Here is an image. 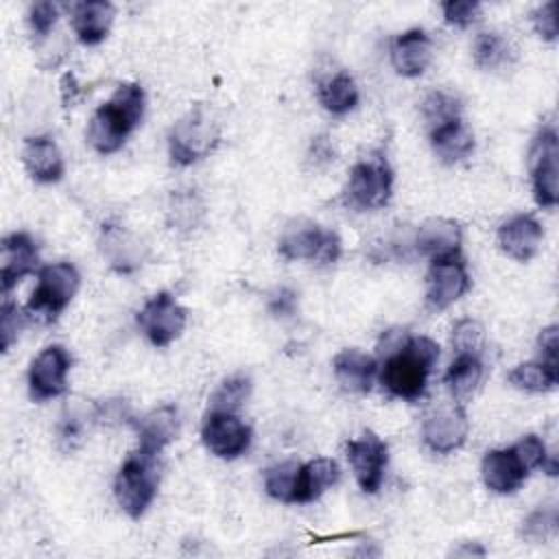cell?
I'll list each match as a JSON object with an SVG mask.
<instances>
[{
	"label": "cell",
	"instance_id": "ab89813d",
	"mask_svg": "<svg viewBox=\"0 0 559 559\" xmlns=\"http://www.w3.org/2000/svg\"><path fill=\"white\" fill-rule=\"evenodd\" d=\"M57 15H59V9L57 4L44 0V2H35L31 7V13H28V24H31V31L37 35V37H46L55 22H57Z\"/></svg>",
	"mask_w": 559,
	"mask_h": 559
},
{
	"label": "cell",
	"instance_id": "7bdbcfd3",
	"mask_svg": "<svg viewBox=\"0 0 559 559\" xmlns=\"http://www.w3.org/2000/svg\"><path fill=\"white\" fill-rule=\"evenodd\" d=\"M334 155H336V153H334L332 140H330L325 133L312 138L310 148H308V164H310L312 168H323V166L332 164V162H334Z\"/></svg>",
	"mask_w": 559,
	"mask_h": 559
},
{
	"label": "cell",
	"instance_id": "603a6c76",
	"mask_svg": "<svg viewBox=\"0 0 559 559\" xmlns=\"http://www.w3.org/2000/svg\"><path fill=\"white\" fill-rule=\"evenodd\" d=\"M114 15H116V9L107 0H90V2L74 4L72 28L79 41L85 46L100 44L111 28Z\"/></svg>",
	"mask_w": 559,
	"mask_h": 559
},
{
	"label": "cell",
	"instance_id": "44dd1931",
	"mask_svg": "<svg viewBox=\"0 0 559 559\" xmlns=\"http://www.w3.org/2000/svg\"><path fill=\"white\" fill-rule=\"evenodd\" d=\"M22 164L26 173L39 183H55L63 177V155L55 140L46 135L26 138L22 146Z\"/></svg>",
	"mask_w": 559,
	"mask_h": 559
},
{
	"label": "cell",
	"instance_id": "4316f807",
	"mask_svg": "<svg viewBox=\"0 0 559 559\" xmlns=\"http://www.w3.org/2000/svg\"><path fill=\"white\" fill-rule=\"evenodd\" d=\"M483 380L480 354H456L454 362L445 371V384L459 406L467 404Z\"/></svg>",
	"mask_w": 559,
	"mask_h": 559
},
{
	"label": "cell",
	"instance_id": "f6af8a7d",
	"mask_svg": "<svg viewBox=\"0 0 559 559\" xmlns=\"http://www.w3.org/2000/svg\"><path fill=\"white\" fill-rule=\"evenodd\" d=\"M537 347L542 352V360L544 362H550V365H557V347H559V341H557V325H548L539 332V338H537Z\"/></svg>",
	"mask_w": 559,
	"mask_h": 559
},
{
	"label": "cell",
	"instance_id": "60d3db41",
	"mask_svg": "<svg viewBox=\"0 0 559 559\" xmlns=\"http://www.w3.org/2000/svg\"><path fill=\"white\" fill-rule=\"evenodd\" d=\"M22 328V314L17 310V306H13L11 301L4 299L2 304V314H0V338H2V352H9V347L13 345V341L17 338Z\"/></svg>",
	"mask_w": 559,
	"mask_h": 559
},
{
	"label": "cell",
	"instance_id": "6da1fadb",
	"mask_svg": "<svg viewBox=\"0 0 559 559\" xmlns=\"http://www.w3.org/2000/svg\"><path fill=\"white\" fill-rule=\"evenodd\" d=\"M439 360V345L428 336H406L391 349L382 362L380 382L402 400H417L428 382V376Z\"/></svg>",
	"mask_w": 559,
	"mask_h": 559
},
{
	"label": "cell",
	"instance_id": "d6a6232c",
	"mask_svg": "<svg viewBox=\"0 0 559 559\" xmlns=\"http://www.w3.org/2000/svg\"><path fill=\"white\" fill-rule=\"evenodd\" d=\"M251 378L236 373L225 378L218 389L212 393L210 397V408L212 411H227V413H236L251 395Z\"/></svg>",
	"mask_w": 559,
	"mask_h": 559
},
{
	"label": "cell",
	"instance_id": "8d00e7d4",
	"mask_svg": "<svg viewBox=\"0 0 559 559\" xmlns=\"http://www.w3.org/2000/svg\"><path fill=\"white\" fill-rule=\"evenodd\" d=\"M483 325L476 319H461L452 330V347L456 354H480Z\"/></svg>",
	"mask_w": 559,
	"mask_h": 559
},
{
	"label": "cell",
	"instance_id": "ac0fdd59",
	"mask_svg": "<svg viewBox=\"0 0 559 559\" xmlns=\"http://www.w3.org/2000/svg\"><path fill=\"white\" fill-rule=\"evenodd\" d=\"M480 474L487 489L496 493H513L515 489H520V485L528 476V469L524 467L515 450L507 448V450H489L483 456Z\"/></svg>",
	"mask_w": 559,
	"mask_h": 559
},
{
	"label": "cell",
	"instance_id": "f35d334b",
	"mask_svg": "<svg viewBox=\"0 0 559 559\" xmlns=\"http://www.w3.org/2000/svg\"><path fill=\"white\" fill-rule=\"evenodd\" d=\"M94 419L98 424H107V426H118V424H124V421H133L129 402L122 400V397H111V400L98 402L94 406Z\"/></svg>",
	"mask_w": 559,
	"mask_h": 559
},
{
	"label": "cell",
	"instance_id": "5b68a950",
	"mask_svg": "<svg viewBox=\"0 0 559 559\" xmlns=\"http://www.w3.org/2000/svg\"><path fill=\"white\" fill-rule=\"evenodd\" d=\"M393 192V170L382 151H373L349 170L347 201L358 210L384 207Z\"/></svg>",
	"mask_w": 559,
	"mask_h": 559
},
{
	"label": "cell",
	"instance_id": "2e32d148",
	"mask_svg": "<svg viewBox=\"0 0 559 559\" xmlns=\"http://www.w3.org/2000/svg\"><path fill=\"white\" fill-rule=\"evenodd\" d=\"M469 421L463 411V406L454 404L450 408H441L435 415H430L424 424V443L439 454H448L456 448H461L467 439Z\"/></svg>",
	"mask_w": 559,
	"mask_h": 559
},
{
	"label": "cell",
	"instance_id": "bcb514c9",
	"mask_svg": "<svg viewBox=\"0 0 559 559\" xmlns=\"http://www.w3.org/2000/svg\"><path fill=\"white\" fill-rule=\"evenodd\" d=\"M61 92H63V103H66V105L74 100V94H76V79H74L72 72L63 74V79H61Z\"/></svg>",
	"mask_w": 559,
	"mask_h": 559
},
{
	"label": "cell",
	"instance_id": "1f68e13d",
	"mask_svg": "<svg viewBox=\"0 0 559 559\" xmlns=\"http://www.w3.org/2000/svg\"><path fill=\"white\" fill-rule=\"evenodd\" d=\"M421 114L428 124V131H432L437 127H443V124L461 118V100L450 92L435 90L424 98Z\"/></svg>",
	"mask_w": 559,
	"mask_h": 559
},
{
	"label": "cell",
	"instance_id": "277c9868",
	"mask_svg": "<svg viewBox=\"0 0 559 559\" xmlns=\"http://www.w3.org/2000/svg\"><path fill=\"white\" fill-rule=\"evenodd\" d=\"M157 485H159L157 454H151L138 448L120 465L114 480V493L120 509L129 518L138 520L146 513V509L155 500Z\"/></svg>",
	"mask_w": 559,
	"mask_h": 559
},
{
	"label": "cell",
	"instance_id": "cb8c5ba5",
	"mask_svg": "<svg viewBox=\"0 0 559 559\" xmlns=\"http://www.w3.org/2000/svg\"><path fill=\"white\" fill-rule=\"evenodd\" d=\"M140 439V450L157 454L164 445H168L179 432V413L175 406L164 404L146 413L142 419L133 421Z\"/></svg>",
	"mask_w": 559,
	"mask_h": 559
},
{
	"label": "cell",
	"instance_id": "74e56055",
	"mask_svg": "<svg viewBox=\"0 0 559 559\" xmlns=\"http://www.w3.org/2000/svg\"><path fill=\"white\" fill-rule=\"evenodd\" d=\"M441 11H443V17L448 24L465 28L476 22V17L480 13V4L474 0H448L441 4Z\"/></svg>",
	"mask_w": 559,
	"mask_h": 559
},
{
	"label": "cell",
	"instance_id": "30bf717a",
	"mask_svg": "<svg viewBox=\"0 0 559 559\" xmlns=\"http://www.w3.org/2000/svg\"><path fill=\"white\" fill-rule=\"evenodd\" d=\"M345 452L358 487L365 493H376L382 485L389 461L386 443L376 432L365 430L358 439H349L345 443Z\"/></svg>",
	"mask_w": 559,
	"mask_h": 559
},
{
	"label": "cell",
	"instance_id": "ba28073f",
	"mask_svg": "<svg viewBox=\"0 0 559 559\" xmlns=\"http://www.w3.org/2000/svg\"><path fill=\"white\" fill-rule=\"evenodd\" d=\"M81 286V275L70 262H55L39 271L37 286L28 299V312L55 319L66 310Z\"/></svg>",
	"mask_w": 559,
	"mask_h": 559
},
{
	"label": "cell",
	"instance_id": "8fae6325",
	"mask_svg": "<svg viewBox=\"0 0 559 559\" xmlns=\"http://www.w3.org/2000/svg\"><path fill=\"white\" fill-rule=\"evenodd\" d=\"M201 439L218 459H238L249 450L251 428L236 413L210 411L201 428Z\"/></svg>",
	"mask_w": 559,
	"mask_h": 559
},
{
	"label": "cell",
	"instance_id": "7a4b0ae2",
	"mask_svg": "<svg viewBox=\"0 0 559 559\" xmlns=\"http://www.w3.org/2000/svg\"><path fill=\"white\" fill-rule=\"evenodd\" d=\"M144 116V92L138 83H120L114 96L103 103L87 129V140L100 155L116 153Z\"/></svg>",
	"mask_w": 559,
	"mask_h": 559
},
{
	"label": "cell",
	"instance_id": "836d02e7",
	"mask_svg": "<svg viewBox=\"0 0 559 559\" xmlns=\"http://www.w3.org/2000/svg\"><path fill=\"white\" fill-rule=\"evenodd\" d=\"M297 474H299V463H295V461H284V463L269 467L264 474L266 493L280 502H293L295 487H297Z\"/></svg>",
	"mask_w": 559,
	"mask_h": 559
},
{
	"label": "cell",
	"instance_id": "b9f144b4",
	"mask_svg": "<svg viewBox=\"0 0 559 559\" xmlns=\"http://www.w3.org/2000/svg\"><path fill=\"white\" fill-rule=\"evenodd\" d=\"M555 9H557L555 2H546L533 13V26H535L537 35L546 41L557 39V13H555Z\"/></svg>",
	"mask_w": 559,
	"mask_h": 559
},
{
	"label": "cell",
	"instance_id": "f1b7e54d",
	"mask_svg": "<svg viewBox=\"0 0 559 559\" xmlns=\"http://www.w3.org/2000/svg\"><path fill=\"white\" fill-rule=\"evenodd\" d=\"M509 382L528 393H546L557 386L559 382V371L557 365L544 362V360H531V362H520L518 367L511 369Z\"/></svg>",
	"mask_w": 559,
	"mask_h": 559
},
{
	"label": "cell",
	"instance_id": "d6986e66",
	"mask_svg": "<svg viewBox=\"0 0 559 559\" xmlns=\"http://www.w3.org/2000/svg\"><path fill=\"white\" fill-rule=\"evenodd\" d=\"M461 227L450 218H428L415 234V249L430 260L454 258L461 251Z\"/></svg>",
	"mask_w": 559,
	"mask_h": 559
},
{
	"label": "cell",
	"instance_id": "7dc6e473",
	"mask_svg": "<svg viewBox=\"0 0 559 559\" xmlns=\"http://www.w3.org/2000/svg\"><path fill=\"white\" fill-rule=\"evenodd\" d=\"M452 555H454V557H467V555H478V557H483V555H485V548H483L480 544L465 542V544H461L459 548H454Z\"/></svg>",
	"mask_w": 559,
	"mask_h": 559
},
{
	"label": "cell",
	"instance_id": "4fadbf2b",
	"mask_svg": "<svg viewBox=\"0 0 559 559\" xmlns=\"http://www.w3.org/2000/svg\"><path fill=\"white\" fill-rule=\"evenodd\" d=\"M72 358L66 347L48 345L31 362L28 369V391L37 402L59 397L66 391V380Z\"/></svg>",
	"mask_w": 559,
	"mask_h": 559
},
{
	"label": "cell",
	"instance_id": "7c38bea8",
	"mask_svg": "<svg viewBox=\"0 0 559 559\" xmlns=\"http://www.w3.org/2000/svg\"><path fill=\"white\" fill-rule=\"evenodd\" d=\"M469 290V273L461 255L432 260L426 273V306L435 312L445 310Z\"/></svg>",
	"mask_w": 559,
	"mask_h": 559
},
{
	"label": "cell",
	"instance_id": "7402d4cb",
	"mask_svg": "<svg viewBox=\"0 0 559 559\" xmlns=\"http://www.w3.org/2000/svg\"><path fill=\"white\" fill-rule=\"evenodd\" d=\"M332 369H334L336 382L345 391L369 393L373 378L378 373V362L373 356H369L356 347H347L334 356Z\"/></svg>",
	"mask_w": 559,
	"mask_h": 559
},
{
	"label": "cell",
	"instance_id": "8992f818",
	"mask_svg": "<svg viewBox=\"0 0 559 559\" xmlns=\"http://www.w3.org/2000/svg\"><path fill=\"white\" fill-rule=\"evenodd\" d=\"M286 260H310L319 264H332L341 255V238L323 229L321 225L299 218L286 225L277 245Z\"/></svg>",
	"mask_w": 559,
	"mask_h": 559
},
{
	"label": "cell",
	"instance_id": "d590c367",
	"mask_svg": "<svg viewBox=\"0 0 559 559\" xmlns=\"http://www.w3.org/2000/svg\"><path fill=\"white\" fill-rule=\"evenodd\" d=\"M511 448L515 450V454L520 456L528 472L535 467H544L548 469V474H557V459L546 454V445L537 435H526Z\"/></svg>",
	"mask_w": 559,
	"mask_h": 559
},
{
	"label": "cell",
	"instance_id": "52a82bcc",
	"mask_svg": "<svg viewBox=\"0 0 559 559\" xmlns=\"http://www.w3.org/2000/svg\"><path fill=\"white\" fill-rule=\"evenodd\" d=\"M559 140L552 124H546L528 148V170L533 197L542 207H555L559 201Z\"/></svg>",
	"mask_w": 559,
	"mask_h": 559
},
{
	"label": "cell",
	"instance_id": "e0dca14e",
	"mask_svg": "<svg viewBox=\"0 0 559 559\" xmlns=\"http://www.w3.org/2000/svg\"><path fill=\"white\" fill-rule=\"evenodd\" d=\"M542 238L544 227L533 214H518L498 229L500 249L518 262H528L537 253Z\"/></svg>",
	"mask_w": 559,
	"mask_h": 559
},
{
	"label": "cell",
	"instance_id": "9c48e42d",
	"mask_svg": "<svg viewBox=\"0 0 559 559\" xmlns=\"http://www.w3.org/2000/svg\"><path fill=\"white\" fill-rule=\"evenodd\" d=\"M188 323V312L179 301L162 290L153 295L138 312V325L155 347H166L181 336Z\"/></svg>",
	"mask_w": 559,
	"mask_h": 559
},
{
	"label": "cell",
	"instance_id": "9a60e30c",
	"mask_svg": "<svg viewBox=\"0 0 559 559\" xmlns=\"http://www.w3.org/2000/svg\"><path fill=\"white\" fill-rule=\"evenodd\" d=\"M39 253L35 240L24 231H13L2 238L0 245V286L2 295L7 293L28 273L37 269Z\"/></svg>",
	"mask_w": 559,
	"mask_h": 559
},
{
	"label": "cell",
	"instance_id": "83f0119b",
	"mask_svg": "<svg viewBox=\"0 0 559 559\" xmlns=\"http://www.w3.org/2000/svg\"><path fill=\"white\" fill-rule=\"evenodd\" d=\"M319 100L325 111L334 116H345L358 105V87L347 72H336L319 85Z\"/></svg>",
	"mask_w": 559,
	"mask_h": 559
},
{
	"label": "cell",
	"instance_id": "e575fe53",
	"mask_svg": "<svg viewBox=\"0 0 559 559\" xmlns=\"http://www.w3.org/2000/svg\"><path fill=\"white\" fill-rule=\"evenodd\" d=\"M559 526V513L552 504H539L533 513L526 515L522 522V537L526 542H546L557 533Z\"/></svg>",
	"mask_w": 559,
	"mask_h": 559
},
{
	"label": "cell",
	"instance_id": "4dcf8cb0",
	"mask_svg": "<svg viewBox=\"0 0 559 559\" xmlns=\"http://www.w3.org/2000/svg\"><path fill=\"white\" fill-rule=\"evenodd\" d=\"M90 419L96 421L94 419V408L87 413L79 404H72V406L68 404L66 406V411L59 419V426H57V443L63 452H74L83 443Z\"/></svg>",
	"mask_w": 559,
	"mask_h": 559
},
{
	"label": "cell",
	"instance_id": "f546056e",
	"mask_svg": "<svg viewBox=\"0 0 559 559\" xmlns=\"http://www.w3.org/2000/svg\"><path fill=\"white\" fill-rule=\"evenodd\" d=\"M515 50L498 33H480L474 41V63L485 72H498L513 63Z\"/></svg>",
	"mask_w": 559,
	"mask_h": 559
},
{
	"label": "cell",
	"instance_id": "5bb4252c",
	"mask_svg": "<svg viewBox=\"0 0 559 559\" xmlns=\"http://www.w3.org/2000/svg\"><path fill=\"white\" fill-rule=\"evenodd\" d=\"M100 251L107 264L120 275L138 271L148 258L146 242L138 234L120 225H103Z\"/></svg>",
	"mask_w": 559,
	"mask_h": 559
},
{
	"label": "cell",
	"instance_id": "d4e9b609",
	"mask_svg": "<svg viewBox=\"0 0 559 559\" xmlns=\"http://www.w3.org/2000/svg\"><path fill=\"white\" fill-rule=\"evenodd\" d=\"M338 465L332 459H312L306 465H299L297 474V487H295V498L293 504H306L317 498L338 480Z\"/></svg>",
	"mask_w": 559,
	"mask_h": 559
},
{
	"label": "cell",
	"instance_id": "ffe728a7",
	"mask_svg": "<svg viewBox=\"0 0 559 559\" xmlns=\"http://www.w3.org/2000/svg\"><path fill=\"white\" fill-rule=\"evenodd\" d=\"M432 61V41L421 28L397 35L391 44V63L402 76H419Z\"/></svg>",
	"mask_w": 559,
	"mask_h": 559
},
{
	"label": "cell",
	"instance_id": "ee69618b",
	"mask_svg": "<svg viewBox=\"0 0 559 559\" xmlns=\"http://www.w3.org/2000/svg\"><path fill=\"white\" fill-rule=\"evenodd\" d=\"M295 308H297V295L290 288H280L269 301V310L275 317H290L295 314Z\"/></svg>",
	"mask_w": 559,
	"mask_h": 559
},
{
	"label": "cell",
	"instance_id": "484cf974",
	"mask_svg": "<svg viewBox=\"0 0 559 559\" xmlns=\"http://www.w3.org/2000/svg\"><path fill=\"white\" fill-rule=\"evenodd\" d=\"M430 144L441 162L454 164L465 159L474 151V133L472 129L459 118L443 127L430 131Z\"/></svg>",
	"mask_w": 559,
	"mask_h": 559
},
{
	"label": "cell",
	"instance_id": "3957f363",
	"mask_svg": "<svg viewBox=\"0 0 559 559\" xmlns=\"http://www.w3.org/2000/svg\"><path fill=\"white\" fill-rule=\"evenodd\" d=\"M221 142V124L212 109L197 103L186 116H181L168 133L170 159L179 166H190L207 157Z\"/></svg>",
	"mask_w": 559,
	"mask_h": 559
}]
</instances>
